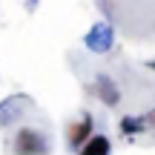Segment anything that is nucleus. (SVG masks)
<instances>
[{
  "mask_svg": "<svg viewBox=\"0 0 155 155\" xmlns=\"http://www.w3.org/2000/svg\"><path fill=\"white\" fill-rule=\"evenodd\" d=\"M147 124H150V127H152V129H155V109H152V112H150V115H147Z\"/></svg>",
  "mask_w": 155,
  "mask_h": 155,
  "instance_id": "6",
  "label": "nucleus"
},
{
  "mask_svg": "<svg viewBox=\"0 0 155 155\" xmlns=\"http://www.w3.org/2000/svg\"><path fill=\"white\" fill-rule=\"evenodd\" d=\"M109 152H112V141L106 138V135H92V138L81 147L78 155H109Z\"/></svg>",
  "mask_w": 155,
  "mask_h": 155,
  "instance_id": "3",
  "label": "nucleus"
},
{
  "mask_svg": "<svg viewBox=\"0 0 155 155\" xmlns=\"http://www.w3.org/2000/svg\"><path fill=\"white\" fill-rule=\"evenodd\" d=\"M98 95L106 106H118V101H121V92H118L115 81H109V78H98Z\"/></svg>",
  "mask_w": 155,
  "mask_h": 155,
  "instance_id": "4",
  "label": "nucleus"
},
{
  "mask_svg": "<svg viewBox=\"0 0 155 155\" xmlns=\"http://www.w3.org/2000/svg\"><path fill=\"white\" fill-rule=\"evenodd\" d=\"M46 152H49V144H46V138L38 132V129H32V127L17 129V135H15V155H46Z\"/></svg>",
  "mask_w": 155,
  "mask_h": 155,
  "instance_id": "1",
  "label": "nucleus"
},
{
  "mask_svg": "<svg viewBox=\"0 0 155 155\" xmlns=\"http://www.w3.org/2000/svg\"><path fill=\"white\" fill-rule=\"evenodd\" d=\"M147 129V118H124L121 121V132L124 135H138Z\"/></svg>",
  "mask_w": 155,
  "mask_h": 155,
  "instance_id": "5",
  "label": "nucleus"
},
{
  "mask_svg": "<svg viewBox=\"0 0 155 155\" xmlns=\"http://www.w3.org/2000/svg\"><path fill=\"white\" fill-rule=\"evenodd\" d=\"M92 135H95V132H92V115H86V112H83L81 121H72V124H69L66 141H69V147H72V150H81V147L86 144Z\"/></svg>",
  "mask_w": 155,
  "mask_h": 155,
  "instance_id": "2",
  "label": "nucleus"
}]
</instances>
